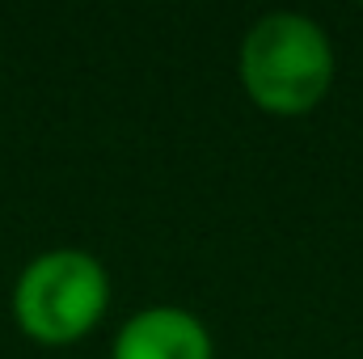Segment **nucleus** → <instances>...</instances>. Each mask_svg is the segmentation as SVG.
I'll return each mask as SVG.
<instances>
[{
    "label": "nucleus",
    "instance_id": "f257e3e1",
    "mask_svg": "<svg viewBox=\"0 0 363 359\" xmlns=\"http://www.w3.org/2000/svg\"><path fill=\"white\" fill-rule=\"evenodd\" d=\"M241 81L267 114H308L334 85V47L317 21L271 13L245 34Z\"/></svg>",
    "mask_w": 363,
    "mask_h": 359
},
{
    "label": "nucleus",
    "instance_id": "f03ea898",
    "mask_svg": "<svg viewBox=\"0 0 363 359\" xmlns=\"http://www.w3.org/2000/svg\"><path fill=\"white\" fill-rule=\"evenodd\" d=\"M110 304V279L85 250H51L21 270L13 313L21 330L47 347L85 338Z\"/></svg>",
    "mask_w": 363,
    "mask_h": 359
},
{
    "label": "nucleus",
    "instance_id": "7ed1b4c3",
    "mask_svg": "<svg viewBox=\"0 0 363 359\" xmlns=\"http://www.w3.org/2000/svg\"><path fill=\"white\" fill-rule=\"evenodd\" d=\"M114 359H211V334L194 313L157 304L118 330Z\"/></svg>",
    "mask_w": 363,
    "mask_h": 359
}]
</instances>
